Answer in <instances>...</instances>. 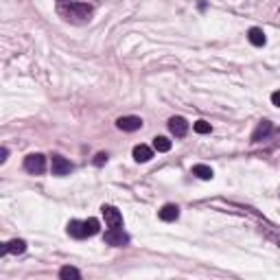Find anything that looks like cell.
I'll list each match as a JSON object with an SVG mask.
<instances>
[{"label": "cell", "instance_id": "obj_20", "mask_svg": "<svg viewBox=\"0 0 280 280\" xmlns=\"http://www.w3.org/2000/svg\"><path fill=\"white\" fill-rule=\"evenodd\" d=\"M271 103H274L276 107H280V90L271 92Z\"/></svg>", "mask_w": 280, "mask_h": 280}, {"label": "cell", "instance_id": "obj_13", "mask_svg": "<svg viewBox=\"0 0 280 280\" xmlns=\"http://www.w3.org/2000/svg\"><path fill=\"white\" fill-rule=\"evenodd\" d=\"M247 39H249V44H254V46H265V42H267L262 29H258V26H252V29L247 31Z\"/></svg>", "mask_w": 280, "mask_h": 280}, {"label": "cell", "instance_id": "obj_14", "mask_svg": "<svg viewBox=\"0 0 280 280\" xmlns=\"http://www.w3.org/2000/svg\"><path fill=\"white\" fill-rule=\"evenodd\" d=\"M59 278L61 280H79L81 278V271L74 269V267H70V265H66V267L59 269Z\"/></svg>", "mask_w": 280, "mask_h": 280}, {"label": "cell", "instance_id": "obj_19", "mask_svg": "<svg viewBox=\"0 0 280 280\" xmlns=\"http://www.w3.org/2000/svg\"><path fill=\"white\" fill-rule=\"evenodd\" d=\"M105 162H107V153L101 151V153H96V156H94V164H96V166H103Z\"/></svg>", "mask_w": 280, "mask_h": 280}, {"label": "cell", "instance_id": "obj_1", "mask_svg": "<svg viewBox=\"0 0 280 280\" xmlns=\"http://www.w3.org/2000/svg\"><path fill=\"white\" fill-rule=\"evenodd\" d=\"M57 13L72 24H86L92 18V7L88 2H66L64 0L57 7Z\"/></svg>", "mask_w": 280, "mask_h": 280}, {"label": "cell", "instance_id": "obj_6", "mask_svg": "<svg viewBox=\"0 0 280 280\" xmlns=\"http://www.w3.org/2000/svg\"><path fill=\"white\" fill-rule=\"evenodd\" d=\"M169 131L175 138H184L188 134V121L184 116H173L169 118Z\"/></svg>", "mask_w": 280, "mask_h": 280}, {"label": "cell", "instance_id": "obj_4", "mask_svg": "<svg viewBox=\"0 0 280 280\" xmlns=\"http://www.w3.org/2000/svg\"><path fill=\"white\" fill-rule=\"evenodd\" d=\"M72 169H74L72 162H68L64 156H59V153H55V156L51 158V171H52V175H57V177L68 175Z\"/></svg>", "mask_w": 280, "mask_h": 280}, {"label": "cell", "instance_id": "obj_17", "mask_svg": "<svg viewBox=\"0 0 280 280\" xmlns=\"http://www.w3.org/2000/svg\"><path fill=\"white\" fill-rule=\"evenodd\" d=\"M86 232H88V236H94V234H99V230H101V223H99V219H94V217H90V219H86Z\"/></svg>", "mask_w": 280, "mask_h": 280}, {"label": "cell", "instance_id": "obj_15", "mask_svg": "<svg viewBox=\"0 0 280 280\" xmlns=\"http://www.w3.org/2000/svg\"><path fill=\"white\" fill-rule=\"evenodd\" d=\"M192 175H197L199 179H212V169L210 166H206V164H195L192 166Z\"/></svg>", "mask_w": 280, "mask_h": 280}, {"label": "cell", "instance_id": "obj_11", "mask_svg": "<svg viewBox=\"0 0 280 280\" xmlns=\"http://www.w3.org/2000/svg\"><path fill=\"white\" fill-rule=\"evenodd\" d=\"M153 158V149L147 144H136L134 147V160L136 162H149Z\"/></svg>", "mask_w": 280, "mask_h": 280}, {"label": "cell", "instance_id": "obj_22", "mask_svg": "<svg viewBox=\"0 0 280 280\" xmlns=\"http://www.w3.org/2000/svg\"><path fill=\"white\" fill-rule=\"evenodd\" d=\"M61 2H64V0H61Z\"/></svg>", "mask_w": 280, "mask_h": 280}, {"label": "cell", "instance_id": "obj_21", "mask_svg": "<svg viewBox=\"0 0 280 280\" xmlns=\"http://www.w3.org/2000/svg\"><path fill=\"white\" fill-rule=\"evenodd\" d=\"M7 156H9V149H7V147H2V151H0V162L7 160Z\"/></svg>", "mask_w": 280, "mask_h": 280}, {"label": "cell", "instance_id": "obj_3", "mask_svg": "<svg viewBox=\"0 0 280 280\" xmlns=\"http://www.w3.org/2000/svg\"><path fill=\"white\" fill-rule=\"evenodd\" d=\"M103 239H105V243L114 245V247H125V245L129 243V236L122 232V228H109Z\"/></svg>", "mask_w": 280, "mask_h": 280}, {"label": "cell", "instance_id": "obj_7", "mask_svg": "<svg viewBox=\"0 0 280 280\" xmlns=\"http://www.w3.org/2000/svg\"><path fill=\"white\" fill-rule=\"evenodd\" d=\"M116 127L121 131H138L142 127V118L138 116H121L116 121Z\"/></svg>", "mask_w": 280, "mask_h": 280}, {"label": "cell", "instance_id": "obj_18", "mask_svg": "<svg viewBox=\"0 0 280 280\" xmlns=\"http://www.w3.org/2000/svg\"><path fill=\"white\" fill-rule=\"evenodd\" d=\"M192 129H195L197 134H210V131H212V125L206 121H197L195 125H192Z\"/></svg>", "mask_w": 280, "mask_h": 280}, {"label": "cell", "instance_id": "obj_12", "mask_svg": "<svg viewBox=\"0 0 280 280\" xmlns=\"http://www.w3.org/2000/svg\"><path fill=\"white\" fill-rule=\"evenodd\" d=\"M158 214H160L162 221H175V219L179 217V208L175 204H166V206H162Z\"/></svg>", "mask_w": 280, "mask_h": 280}, {"label": "cell", "instance_id": "obj_9", "mask_svg": "<svg viewBox=\"0 0 280 280\" xmlns=\"http://www.w3.org/2000/svg\"><path fill=\"white\" fill-rule=\"evenodd\" d=\"M271 131H274V125H271L269 121H261L256 125V129H254V134H252V142H261V140H265Z\"/></svg>", "mask_w": 280, "mask_h": 280}, {"label": "cell", "instance_id": "obj_16", "mask_svg": "<svg viewBox=\"0 0 280 280\" xmlns=\"http://www.w3.org/2000/svg\"><path fill=\"white\" fill-rule=\"evenodd\" d=\"M153 149L160 153H166L171 149V140L166 138V136H156V138H153Z\"/></svg>", "mask_w": 280, "mask_h": 280}, {"label": "cell", "instance_id": "obj_10", "mask_svg": "<svg viewBox=\"0 0 280 280\" xmlns=\"http://www.w3.org/2000/svg\"><path fill=\"white\" fill-rule=\"evenodd\" d=\"M68 234L72 236V239H86L88 236V232H86V223L83 221H77V219H72V221L68 223Z\"/></svg>", "mask_w": 280, "mask_h": 280}, {"label": "cell", "instance_id": "obj_5", "mask_svg": "<svg viewBox=\"0 0 280 280\" xmlns=\"http://www.w3.org/2000/svg\"><path fill=\"white\" fill-rule=\"evenodd\" d=\"M101 212H103L107 228H122V214L118 212V208L103 204V206H101Z\"/></svg>", "mask_w": 280, "mask_h": 280}, {"label": "cell", "instance_id": "obj_8", "mask_svg": "<svg viewBox=\"0 0 280 280\" xmlns=\"http://www.w3.org/2000/svg\"><path fill=\"white\" fill-rule=\"evenodd\" d=\"M26 252V241L22 239H11L9 243L2 245V249H0V254H24Z\"/></svg>", "mask_w": 280, "mask_h": 280}, {"label": "cell", "instance_id": "obj_2", "mask_svg": "<svg viewBox=\"0 0 280 280\" xmlns=\"http://www.w3.org/2000/svg\"><path fill=\"white\" fill-rule=\"evenodd\" d=\"M24 171L33 175H42L46 171V158L42 153H31V156L24 158Z\"/></svg>", "mask_w": 280, "mask_h": 280}]
</instances>
